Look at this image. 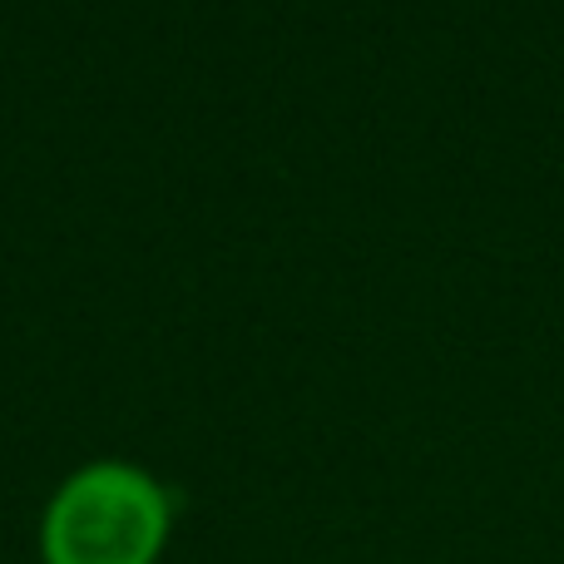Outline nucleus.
Segmentation results:
<instances>
[{
  "mask_svg": "<svg viewBox=\"0 0 564 564\" xmlns=\"http://www.w3.org/2000/svg\"><path fill=\"white\" fill-rule=\"evenodd\" d=\"M174 490L134 460L75 466L40 510V564H159L174 540Z\"/></svg>",
  "mask_w": 564,
  "mask_h": 564,
  "instance_id": "obj_1",
  "label": "nucleus"
}]
</instances>
